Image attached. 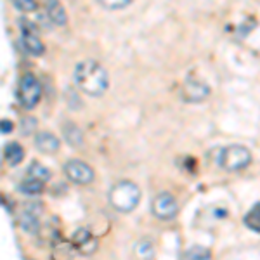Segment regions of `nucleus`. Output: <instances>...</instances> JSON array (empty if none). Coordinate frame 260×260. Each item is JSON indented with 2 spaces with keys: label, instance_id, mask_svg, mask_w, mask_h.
<instances>
[{
  "label": "nucleus",
  "instance_id": "1",
  "mask_svg": "<svg viewBox=\"0 0 260 260\" xmlns=\"http://www.w3.org/2000/svg\"><path fill=\"white\" fill-rule=\"evenodd\" d=\"M73 80H75V85H77L83 94L90 95V98H99V95H103L104 92L108 90V85H110L108 71L104 70L98 61H92V59L80 61L75 66Z\"/></svg>",
  "mask_w": 260,
  "mask_h": 260
},
{
  "label": "nucleus",
  "instance_id": "2",
  "mask_svg": "<svg viewBox=\"0 0 260 260\" xmlns=\"http://www.w3.org/2000/svg\"><path fill=\"white\" fill-rule=\"evenodd\" d=\"M110 203L118 212H132L141 201V189L130 180H120L110 191Z\"/></svg>",
  "mask_w": 260,
  "mask_h": 260
},
{
  "label": "nucleus",
  "instance_id": "3",
  "mask_svg": "<svg viewBox=\"0 0 260 260\" xmlns=\"http://www.w3.org/2000/svg\"><path fill=\"white\" fill-rule=\"evenodd\" d=\"M220 167L228 172H238V170H243L250 165L251 161V153L245 146H240V144H233V146H228L220 151Z\"/></svg>",
  "mask_w": 260,
  "mask_h": 260
},
{
  "label": "nucleus",
  "instance_id": "4",
  "mask_svg": "<svg viewBox=\"0 0 260 260\" xmlns=\"http://www.w3.org/2000/svg\"><path fill=\"white\" fill-rule=\"evenodd\" d=\"M40 98H42L40 82L35 78V75L26 73L19 82V89H18L19 104L24 108V110H33V108L39 104Z\"/></svg>",
  "mask_w": 260,
  "mask_h": 260
},
{
  "label": "nucleus",
  "instance_id": "5",
  "mask_svg": "<svg viewBox=\"0 0 260 260\" xmlns=\"http://www.w3.org/2000/svg\"><path fill=\"white\" fill-rule=\"evenodd\" d=\"M151 210L153 215L160 220H170L177 215V200L170 194V192H160L151 203Z\"/></svg>",
  "mask_w": 260,
  "mask_h": 260
},
{
  "label": "nucleus",
  "instance_id": "6",
  "mask_svg": "<svg viewBox=\"0 0 260 260\" xmlns=\"http://www.w3.org/2000/svg\"><path fill=\"white\" fill-rule=\"evenodd\" d=\"M64 174L71 182L80 184V186H85V184H90L94 180V170L87 165L85 161L82 160H70L64 163Z\"/></svg>",
  "mask_w": 260,
  "mask_h": 260
},
{
  "label": "nucleus",
  "instance_id": "7",
  "mask_svg": "<svg viewBox=\"0 0 260 260\" xmlns=\"http://www.w3.org/2000/svg\"><path fill=\"white\" fill-rule=\"evenodd\" d=\"M210 95V87L198 78H189L182 87V98L187 103H201Z\"/></svg>",
  "mask_w": 260,
  "mask_h": 260
},
{
  "label": "nucleus",
  "instance_id": "8",
  "mask_svg": "<svg viewBox=\"0 0 260 260\" xmlns=\"http://www.w3.org/2000/svg\"><path fill=\"white\" fill-rule=\"evenodd\" d=\"M73 245L77 246V250L83 255H90L94 253L95 248H98V241L92 236V233L89 229L82 228L78 229L77 233L73 234Z\"/></svg>",
  "mask_w": 260,
  "mask_h": 260
},
{
  "label": "nucleus",
  "instance_id": "9",
  "mask_svg": "<svg viewBox=\"0 0 260 260\" xmlns=\"http://www.w3.org/2000/svg\"><path fill=\"white\" fill-rule=\"evenodd\" d=\"M21 45L31 56H42L45 52L44 42L35 31H21Z\"/></svg>",
  "mask_w": 260,
  "mask_h": 260
},
{
  "label": "nucleus",
  "instance_id": "10",
  "mask_svg": "<svg viewBox=\"0 0 260 260\" xmlns=\"http://www.w3.org/2000/svg\"><path fill=\"white\" fill-rule=\"evenodd\" d=\"M45 14L56 26H64L68 23V16H66V11L59 0H47L45 2Z\"/></svg>",
  "mask_w": 260,
  "mask_h": 260
},
{
  "label": "nucleus",
  "instance_id": "11",
  "mask_svg": "<svg viewBox=\"0 0 260 260\" xmlns=\"http://www.w3.org/2000/svg\"><path fill=\"white\" fill-rule=\"evenodd\" d=\"M35 146H37V149L42 151V153L52 154V153H56V151L59 149L61 141L50 132H39V134H37V137H35Z\"/></svg>",
  "mask_w": 260,
  "mask_h": 260
},
{
  "label": "nucleus",
  "instance_id": "12",
  "mask_svg": "<svg viewBox=\"0 0 260 260\" xmlns=\"http://www.w3.org/2000/svg\"><path fill=\"white\" fill-rule=\"evenodd\" d=\"M62 136H64V141L68 142L71 148H80L83 144V134L82 130L73 123V121H66L62 123Z\"/></svg>",
  "mask_w": 260,
  "mask_h": 260
},
{
  "label": "nucleus",
  "instance_id": "13",
  "mask_svg": "<svg viewBox=\"0 0 260 260\" xmlns=\"http://www.w3.org/2000/svg\"><path fill=\"white\" fill-rule=\"evenodd\" d=\"M4 158L9 165H18V163L23 161L24 158V149L21 148L18 142H9L4 149Z\"/></svg>",
  "mask_w": 260,
  "mask_h": 260
},
{
  "label": "nucleus",
  "instance_id": "14",
  "mask_svg": "<svg viewBox=\"0 0 260 260\" xmlns=\"http://www.w3.org/2000/svg\"><path fill=\"white\" fill-rule=\"evenodd\" d=\"M19 191L24 192V194H30V196L40 194V192L44 191V182H42V180L28 177L19 184Z\"/></svg>",
  "mask_w": 260,
  "mask_h": 260
},
{
  "label": "nucleus",
  "instance_id": "15",
  "mask_svg": "<svg viewBox=\"0 0 260 260\" xmlns=\"http://www.w3.org/2000/svg\"><path fill=\"white\" fill-rule=\"evenodd\" d=\"M243 222H245V225L250 231L260 233V203H257L248 213H246L245 219H243Z\"/></svg>",
  "mask_w": 260,
  "mask_h": 260
},
{
  "label": "nucleus",
  "instance_id": "16",
  "mask_svg": "<svg viewBox=\"0 0 260 260\" xmlns=\"http://www.w3.org/2000/svg\"><path fill=\"white\" fill-rule=\"evenodd\" d=\"M28 177L42 180V182H47V180L50 179V172H49L47 167H44L42 163L33 161L30 165V169H28Z\"/></svg>",
  "mask_w": 260,
  "mask_h": 260
},
{
  "label": "nucleus",
  "instance_id": "17",
  "mask_svg": "<svg viewBox=\"0 0 260 260\" xmlns=\"http://www.w3.org/2000/svg\"><path fill=\"white\" fill-rule=\"evenodd\" d=\"M21 228L28 233H37L39 231V219L35 217L33 212H24L21 215Z\"/></svg>",
  "mask_w": 260,
  "mask_h": 260
},
{
  "label": "nucleus",
  "instance_id": "18",
  "mask_svg": "<svg viewBox=\"0 0 260 260\" xmlns=\"http://www.w3.org/2000/svg\"><path fill=\"white\" fill-rule=\"evenodd\" d=\"M210 258V251L201 246H192L186 253V260H208Z\"/></svg>",
  "mask_w": 260,
  "mask_h": 260
},
{
  "label": "nucleus",
  "instance_id": "19",
  "mask_svg": "<svg viewBox=\"0 0 260 260\" xmlns=\"http://www.w3.org/2000/svg\"><path fill=\"white\" fill-rule=\"evenodd\" d=\"M98 2L104 7V9L118 11V9H123V7L130 6L134 0H98Z\"/></svg>",
  "mask_w": 260,
  "mask_h": 260
},
{
  "label": "nucleus",
  "instance_id": "20",
  "mask_svg": "<svg viewBox=\"0 0 260 260\" xmlns=\"http://www.w3.org/2000/svg\"><path fill=\"white\" fill-rule=\"evenodd\" d=\"M137 255L144 260H153L154 250H153V246H151V243L149 241H141L139 245H137Z\"/></svg>",
  "mask_w": 260,
  "mask_h": 260
},
{
  "label": "nucleus",
  "instance_id": "21",
  "mask_svg": "<svg viewBox=\"0 0 260 260\" xmlns=\"http://www.w3.org/2000/svg\"><path fill=\"white\" fill-rule=\"evenodd\" d=\"M12 6L21 12H33L37 11L35 0H12Z\"/></svg>",
  "mask_w": 260,
  "mask_h": 260
},
{
  "label": "nucleus",
  "instance_id": "22",
  "mask_svg": "<svg viewBox=\"0 0 260 260\" xmlns=\"http://www.w3.org/2000/svg\"><path fill=\"white\" fill-rule=\"evenodd\" d=\"M35 128H37V120L33 118V116H24V118L21 120V130H23L24 136H30Z\"/></svg>",
  "mask_w": 260,
  "mask_h": 260
},
{
  "label": "nucleus",
  "instance_id": "23",
  "mask_svg": "<svg viewBox=\"0 0 260 260\" xmlns=\"http://www.w3.org/2000/svg\"><path fill=\"white\" fill-rule=\"evenodd\" d=\"M12 121H9V120H2V134H11L12 132Z\"/></svg>",
  "mask_w": 260,
  "mask_h": 260
}]
</instances>
